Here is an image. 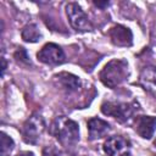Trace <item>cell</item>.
<instances>
[{"mask_svg":"<svg viewBox=\"0 0 156 156\" xmlns=\"http://www.w3.org/2000/svg\"><path fill=\"white\" fill-rule=\"evenodd\" d=\"M50 133L65 147L73 146L79 140L78 124L73 119L65 116H60L54 119L50 127Z\"/></svg>","mask_w":156,"mask_h":156,"instance_id":"obj_1","label":"cell"},{"mask_svg":"<svg viewBox=\"0 0 156 156\" xmlns=\"http://www.w3.org/2000/svg\"><path fill=\"white\" fill-rule=\"evenodd\" d=\"M129 76L128 62L122 58H115L107 62L99 73V78L104 85L116 88L122 84Z\"/></svg>","mask_w":156,"mask_h":156,"instance_id":"obj_2","label":"cell"},{"mask_svg":"<svg viewBox=\"0 0 156 156\" xmlns=\"http://www.w3.org/2000/svg\"><path fill=\"white\" fill-rule=\"evenodd\" d=\"M138 110H139V105L135 101L132 102L106 101L101 105V112L104 115L111 116L121 123L129 121Z\"/></svg>","mask_w":156,"mask_h":156,"instance_id":"obj_3","label":"cell"},{"mask_svg":"<svg viewBox=\"0 0 156 156\" xmlns=\"http://www.w3.org/2000/svg\"><path fill=\"white\" fill-rule=\"evenodd\" d=\"M45 130V121L39 113L32 115L22 127V136L27 144H35Z\"/></svg>","mask_w":156,"mask_h":156,"instance_id":"obj_4","label":"cell"},{"mask_svg":"<svg viewBox=\"0 0 156 156\" xmlns=\"http://www.w3.org/2000/svg\"><path fill=\"white\" fill-rule=\"evenodd\" d=\"M66 13L73 29L77 32H88L93 29V24L89 21L85 12L77 2H69L66 6Z\"/></svg>","mask_w":156,"mask_h":156,"instance_id":"obj_5","label":"cell"},{"mask_svg":"<svg viewBox=\"0 0 156 156\" xmlns=\"http://www.w3.org/2000/svg\"><path fill=\"white\" fill-rule=\"evenodd\" d=\"M104 151L107 156H128L130 152V141L122 135L110 136L104 143Z\"/></svg>","mask_w":156,"mask_h":156,"instance_id":"obj_6","label":"cell"},{"mask_svg":"<svg viewBox=\"0 0 156 156\" xmlns=\"http://www.w3.org/2000/svg\"><path fill=\"white\" fill-rule=\"evenodd\" d=\"M39 61L46 65H60L65 61V52L63 50L54 43L45 44L40 51L37 54Z\"/></svg>","mask_w":156,"mask_h":156,"instance_id":"obj_7","label":"cell"},{"mask_svg":"<svg viewBox=\"0 0 156 156\" xmlns=\"http://www.w3.org/2000/svg\"><path fill=\"white\" fill-rule=\"evenodd\" d=\"M134 129L143 139H151L156 130V117L136 116L134 119Z\"/></svg>","mask_w":156,"mask_h":156,"instance_id":"obj_8","label":"cell"},{"mask_svg":"<svg viewBox=\"0 0 156 156\" xmlns=\"http://www.w3.org/2000/svg\"><path fill=\"white\" fill-rule=\"evenodd\" d=\"M111 41L117 46H130L133 43V34L129 28L124 26H115L108 32Z\"/></svg>","mask_w":156,"mask_h":156,"instance_id":"obj_9","label":"cell"},{"mask_svg":"<svg viewBox=\"0 0 156 156\" xmlns=\"http://www.w3.org/2000/svg\"><path fill=\"white\" fill-rule=\"evenodd\" d=\"M139 84L151 95L156 96V67H145L139 76Z\"/></svg>","mask_w":156,"mask_h":156,"instance_id":"obj_10","label":"cell"},{"mask_svg":"<svg viewBox=\"0 0 156 156\" xmlns=\"http://www.w3.org/2000/svg\"><path fill=\"white\" fill-rule=\"evenodd\" d=\"M108 130H110V124L101 118L94 117L88 121V132H89L90 140L102 138L108 133Z\"/></svg>","mask_w":156,"mask_h":156,"instance_id":"obj_11","label":"cell"},{"mask_svg":"<svg viewBox=\"0 0 156 156\" xmlns=\"http://www.w3.org/2000/svg\"><path fill=\"white\" fill-rule=\"evenodd\" d=\"M55 79L57 80V83L66 90H76L80 87V79L72 74V73H67V72H61L55 76Z\"/></svg>","mask_w":156,"mask_h":156,"instance_id":"obj_12","label":"cell"},{"mask_svg":"<svg viewBox=\"0 0 156 156\" xmlns=\"http://www.w3.org/2000/svg\"><path fill=\"white\" fill-rule=\"evenodd\" d=\"M21 35H22V39L27 43H37L41 39V33L38 28V26L34 23H29V24L24 26Z\"/></svg>","mask_w":156,"mask_h":156,"instance_id":"obj_13","label":"cell"},{"mask_svg":"<svg viewBox=\"0 0 156 156\" xmlns=\"http://www.w3.org/2000/svg\"><path fill=\"white\" fill-rule=\"evenodd\" d=\"M1 156H7L11 154V151L15 147V143L12 138H10L6 133L1 132Z\"/></svg>","mask_w":156,"mask_h":156,"instance_id":"obj_14","label":"cell"},{"mask_svg":"<svg viewBox=\"0 0 156 156\" xmlns=\"http://www.w3.org/2000/svg\"><path fill=\"white\" fill-rule=\"evenodd\" d=\"M15 57H16L17 61L26 62V63H30L29 57H28V55H27V52H26V50H24L23 48H20V49L15 52Z\"/></svg>","mask_w":156,"mask_h":156,"instance_id":"obj_15","label":"cell"},{"mask_svg":"<svg viewBox=\"0 0 156 156\" xmlns=\"http://www.w3.org/2000/svg\"><path fill=\"white\" fill-rule=\"evenodd\" d=\"M43 156H61V150H58L52 145L45 146L43 150Z\"/></svg>","mask_w":156,"mask_h":156,"instance_id":"obj_16","label":"cell"},{"mask_svg":"<svg viewBox=\"0 0 156 156\" xmlns=\"http://www.w3.org/2000/svg\"><path fill=\"white\" fill-rule=\"evenodd\" d=\"M17 156H34V154H33V152H30V151H24V152L18 154Z\"/></svg>","mask_w":156,"mask_h":156,"instance_id":"obj_17","label":"cell"},{"mask_svg":"<svg viewBox=\"0 0 156 156\" xmlns=\"http://www.w3.org/2000/svg\"><path fill=\"white\" fill-rule=\"evenodd\" d=\"M94 4H95L96 6H101V7H104V6H107V5H108V2H107V1H105V2H96V1H95Z\"/></svg>","mask_w":156,"mask_h":156,"instance_id":"obj_18","label":"cell"},{"mask_svg":"<svg viewBox=\"0 0 156 156\" xmlns=\"http://www.w3.org/2000/svg\"><path fill=\"white\" fill-rule=\"evenodd\" d=\"M154 144H155V146H156V140H155V143H154Z\"/></svg>","mask_w":156,"mask_h":156,"instance_id":"obj_19","label":"cell"}]
</instances>
